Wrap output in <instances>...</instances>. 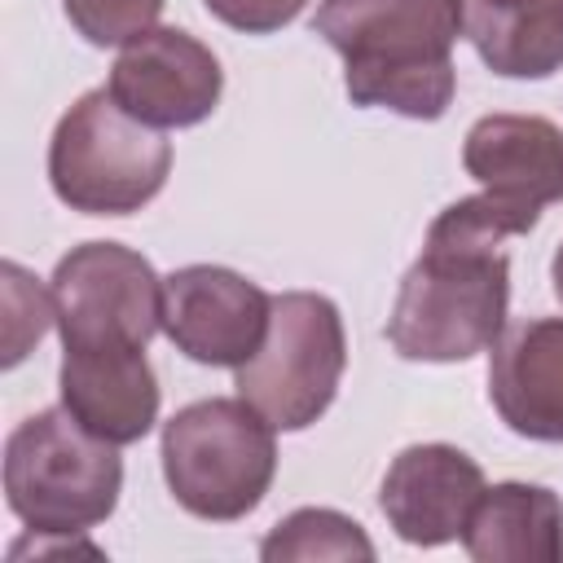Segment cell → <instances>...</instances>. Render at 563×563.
<instances>
[{"label": "cell", "mask_w": 563, "mask_h": 563, "mask_svg": "<svg viewBox=\"0 0 563 563\" xmlns=\"http://www.w3.org/2000/svg\"><path fill=\"white\" fill-rule=\"evenodd\" d=\"M347 369V334L339 303L317 290L273 295L260 352L233 369L238 396L273 422V431L312 427L339 396Z\"/></svg>", "instance_id": "obj_6"}, {"label": "cell", "mask_w": 563, "mask_h": 563, "mask_svg": "<svg viewBox=\"0 0 563 563\" xmlns=\"http://www.w3.org/2000/svg\"><path fill=\"white\" fill-rule=\"evenodd\" d=\"M62 409L106 444H136L158 422V374L145 347L62 352L57 369Z\"/></svg>", "instance_id": "obj_12"}, {"label": "cell", "mask_w": 563, "mask_h": 563, "mask_svg": "<svg viewBox=\"0 0 563 563\" xmlns=\"http://www.w3.org/2000/svg\"><path fill=\"white\" fill-rule=\"evenodd\" d=\"M488 400L515 435L563 444V317H528L497 334Z\"/></svg>", "instance_id": "obj_11"}, {"label": "cell", "mask_w": 563, "mask_h": 563, "mask_svg": "<svg viewBox=\"0 0 563 563\" xmlns=\"http://www.w3.org/2000/svg\"><path fill=\"white\" fill-rule=\"evenodd\" d=\"M273 317V295L224 264H185L163 277V334L180 356L211 369L246 365Z\"/></svg>", "instance_id": "obj_8"}, {"label": "cell", "mask_w": 563, "mask_h": 563, "mask_svg": "<svg viewBox=\"0 0 563 563\" xmlns=\"http://www.w3.org/2000/svg\"><path fill=\"white\" fill-rule=\"evenodd\" d=\"M462 0H321L312 35L343 57L352 106L435 123L457 92Z\"/></svg>", "instance_id": "obj_2"}, {"label": "cell", "mask_w": 563, "mask_h": 563, "mask_svg": "<svg viewBox=\"0 0 563 563\" xmlns=\"http://www.w3.org/2000/svg\"><path fill=\"white\" fill-rule=\"evenodd\" d=\"M462 167L493 198L541 211L563 202V132L541 114H484L462 141Z\"/></svg>", "instance_id": "obj_13"}, {"label": "cell", "mask_w": 563, "mask_h": 563, "mask_svg": "<svg viewBox=\"0 0 563 563\" xmlns=\"http://www.w3.org/2000/svg\"><path fill=\"white\" fill-rule=\"evenodd\" d=\"M172 172V141L132 119L110 88H88L53 128L48 185L84 216H132L154 202Z\"/></svg>", "instance_id": "obj_5"}, {"label": "cell", "mask_w": 563, "mask_h": 563, "mask_svg": "<svg viewBox=\"0 0 563 563\" xmlns=\"http://www.w3.org/2000/svg\"><path fill=\"white\" fill-rule=\"evenodd\" d=\"M167 0H62L66 22L97 48H119L158 26Z\"/></svg>", "instance_id": "obj_17"}, {"label": "cell", "mask_w": 563, "mask_h": 563, "mask_svg": "<svg viewBox=\"0 0 563 563\" xmlns=\"http://www.w3.org/2000/svg\"><path fill=\"white\" fill-rule=\"evenodd\" d=\"M163 479L180 510L211 523L246 519L277 475L273 422L242 396H211L163 422Z\"/></svg>", "instance_id": "obj_4"}, {"label": "cell", "mask_w": 563, "mask_h": 563, "mask_svg": "<svg viewBox=\"0 0 563 563\" xmlns=\"http://www.w3.org/2000/svg\"><path fill=\"white\" fill-rule=\"evenodd\" d=\"M123 493L119 444L84 431L62 405L22 418L4 440V501L31 537H79Z\"/></svg>", "instance_id": "obj_3"}, {"label": "cell", "mask_w": 563, "mask_h": 563, "mask_svg": "<svg viewBox=\"0 0 563 563\" xmlns=\"http://www.w3.org/2000/svg\"><path fill=\"white\" fill-rule=\"evenodd\" d=\"M462 35L501 79L563 70V0H462Z\"/></svg>", "instance_id": "obj_15"}, {"label": "cell", "mask_w": 563, "mask_h": 563, "mask_svg": "<svg viewBox=\"0 0 563 563\" xmlns=\"http://www.w3.org/2000/svg\"><path fill=\"white\" fill-rule=\"evenodd\" d=\"M479 493L484 471L471 453H462L457 444H409L383 475L378 510L400 541L435 550L462 537Z\"/></svg>", "instance_id": "obj_10"}, {"label": "cell", "mask_w": 563, "mask_h": 563, "mask_svg": "<svg viewBox=\"0 0 563 563\" xmlns=\"http://www.w3.org/2000/svg\"><path fill=\"white\" fill-rule=\"evenodd\" d=\"M207 13L242 35H273L282 26H290L308 0H202Z\"/></svg>", "instance_id": "obj_19"}, {"label": "cell", "mask_w": 563, "mask_h": 563, "mask_svg": "<svg viewBox=\"0 0 563 563\" xmlns=\"http://www.w3.org/2000/svg\"><path fill=\"white\" fill-rule=\"evenodd\" d=\"M48 295L62 352L150 347L163 330V277L123 242L70 246L53 268Z\"/></svg>", "instance_id": "obj_7"}, {"label": "cell", "mask_w": 563, "mask_h": 563, "mask_svg": "<svg viewBox=\"0 0 563 563\" xmlns=\"http://www.w3.org/2000/svg\"><path fill=\"white\" fill-rule=\"evenodd\" d=\"M537 220L541 211L493 198L488 189L449 202L431 220L422 255L400 277L387 317L396 356L453 365L488 352L510 308V260L497 246L537 229Z\"/></svg>", "instance_id": "obj_1"}, {"label": "cell", "mask_w": 563, "mask_h": 563, "mask_svg": "<svg viewBox=\"0 0 563 563\" xmlns=\"http://www.w3.org/2000/svg\"><path fill=\"white\" fill-rule=\"evenodd\" d=\"M550 282H554V295H559V303H563V242H559V251H554V260H550Z\"/></svg>", "instance_id": "obj_20"}, {"label": "cell", "mask_w": 563, "mask_h": 563, "mask_svg": "<svg viewBox=\"0 0 563 563\" xmlns=\"http://www.w3.org/2000/svg\"><path fill=\"white\" fill-rule=\"evenodd\" d=\"M462 545L475 563H559L563 559V501L545 484L501 479L484 484Z\"/></svg>", "instance_id": "obj_14"}, {"label": "cell", "mask_w": 563, "mask_h": 563, "mask_svg": "<svg viewBox=\"0 0 563 563\" xmlns=\"http://www.w3.org/2000/svg\"><path fill=\"white\" fill-rule=\"evenodd\" d=\"M264 563H308V559H374V541L365 528L330 506H299L290 510L264 541H260Z\"/></svg>", "instance_id": "obj_16"}, {"label": "cell", "mask_w": 563, "mask_h": 563, "mask_svg": "<svg viewBox=\"0 0 563 563\" xmlns=\"http://www.w3.org/2000/svg\"><path fill=\"white\" fill-rule=\"evenodd\" d=\"M110 97L150 128H194L224 92L220 57L180 26H150L110 66Z\"/></svg>", "instance_id": "obj_9"}, {"label": "cell", "mask_w": 563, "mask_h": 563, "mask_svg": "<svg viewBox=\"0 0 563 563\" xmlns=\"http://www.w3.org/2000/svg\"><path fill=\"white\" fill-rule=\"evenodd\" d=\"M4 369H13L57 321L53 317V295L40 290V282L22 264H4Z\"/></svg>", "instance_id": "obj_18"}]
</instances>
